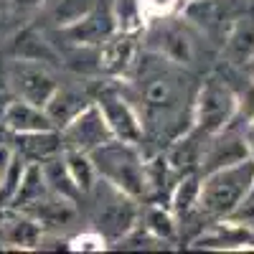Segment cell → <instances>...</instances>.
<instances>
[{"label": "cell", "mask_w": 254, "mask_h": 254, "mask_svg": "<svg viewBox=\"0 0 254 254\" xmlns=\"http://www.w3.org/2000/svg\"><path fill=\"white\" fill-rule=\"evenodd\" d=\"M242 117H237L229 127H224L221 132L211 135L203 145V155H201V165H198V173H214L219 168H229V165H237L242 160L249 158V147L244 142V132H242Z\"/></svg>", "instance_id": "obj_9"}, {"label": "cell", "mask_w": 254, "mask_h": 254, "mask_svg": "<svg viewBox=\"0 0 254 254\" xmlns=\"http://www.w3.org/2000/svg\"><path fill=\"white\" fill-rule=\"evenodd\" d=\"M94 102L102 110L104 120H107L115 140L132 142V145H140L145 140L142 117L135 107V102L130 99V94H125L120 89L117 79L110 81V84H102V87L94 92Z\"/></svg>", "instance_id": "obj_6"}, {"label": "cell", "mask_w": 254, "mask_h": 254, "mask_svg": "<svg viewBox=\"0 0 254 254\" xmlns=\"http://www.w3.org/2000/svg\"><path fill=\"white\" fill-rule=\"evenodd\" d=\"M64 163H66L69 173H71V181L76 183L79 193L81 196H89L92 188L99 181V173H97V168L92 163V155L89 153H81V150H64Z\"/></svg>", "instance_id": "obj_27"}, {"label": "cell", "mask_w": 254, "mask_h": 254, "mask_svg": "<svg viewBox=\"0 0 254 254\" xmlns=\"http://www.w3.org/2000/svg\"><path fill=\"white\" fill-rule=\"evenodd\" d=\"M15 153L23 155L28 163H44L49 158H56L64 153V140L56 127L51 130H38V132H23L15 135Z\"/></svg>", "instance_id": "obj_19"}, {"label": "cell", "mask_w": 254, "mask_h": 254, "mask_svg": "<svg viewBox=\"0 0 254 254\" xmlns=\"http://www.w3.org/2000/svg\"><path fill=\"white\" fill-rule=\"evenodd\" d=\"M69 249L71 252H104L110 249V242L99 229H87L81 234H76L74 239H69Z\"/></svg>", "instance_id": "obj_29"}, {"label": "cell", "mask_w": 254, "mask_h": 254, "mask_svg": "<svg viewBox=\"0 0 254 254\" xmlns=\"http://www.w3.org/2000/svg\"><path fill=\"white\" fill-rule=\"evenodd\" d=\"M252 208H254V178H252V186H249V193H247V198H244V203L237 214H244V211H252Z\"/></svg>", "instance_id": "obj_35"}, {"label": "cell", "mask_w": 254, "mask_h": 254, "mask_svg": "<svg viewBox=\"0 0 254 254\" xmlns=\"http://www.w3.org/2000/svg\"><path fill=\"white\" fill-rule=\"evenodd\" d=\"M94 102V94L87 89H76V87H56L51 99L46 102V115L54 122L56 130H61L64 125H69L84 107H89Z\"/></svg>", "instance_id": "obj_18"}, {"label": "cell", "mask_w": 254, "mask_h": 254, "mask_svg": "<svg viewBox=\"0 0 254 254\" xmlns=\"http://www.w3.org/2000/svg\"><path fill=\"white\" fill-rule=\"evenodd\" d=\"M117 31V18L112 10V0L107 3H99L84 15L76 23L59 28V36L64 38L66 46H89V49H99L104 41Z\"/></svg>", "instance_id": "obj_10"}, {"label": "cell", "mask_w": 254, "mask_h": 254, "mask_svg": "<svg viewBox=\"0 0 254 254\" xmlns=\"http://www.w3.org/2000/svg\"><path fill=\"white\" fill-rule=\"evenodd\" d=\"M239 117V92L229 87L221 76H206L193 97V120L190 125L206 137L221 132Z\"/></svg>", "instance_id": "obj_4"}, {"label": "cell", "mask_w": 254, "mask_h": 254, "mask_svg": "<svg viewBox=\"0 0 254 254\" xmlns=\"http://www.w3.org/2000/svg\"><path fill=\"white\" fill-rule=\"evenodd\" d=\"M49 183L44 178V168L41 163H26V171L20 176V186L15 190V196L10 201L13 208H23V206H31L36 201H41L44 196H49Z\"/></svg>", "instance_id": "obj_25"}, {"label": "cell", "mask_w": 254, "mask_h": 254, "mask_svg": "<svg viewBox=\"0 0 254 254\" xmlns=\"http://www.w3.org/2000/svg\"><path fill=\"white\" fill-rule=\"evenodd\" d=\"M92 163L102 181L112 183L115 188L130 193L132 198L142 201L147 198L145 188V155L140 145L122 142V140H110L99 145L97 150L89 153Z\"/></svg>", "instance_id": "obj_3"}, {"label": "cell", "mask_w": 254, "mask_h": 254, "mask_svg": "<svg viewBox=\"0 0 254 254\" xmlns=\"http://www.w3.org/2000/svg\"><path fill=\"white\" fill-rule=\"evenodd\" d=\"M61 140H64V150H81V153H92L99 145L115 140L107 120H104L102 110L97 107V102H92L89 107H84L69 125L61 127Z\"/></svg>", "instance_id": "obj_8"}, {"label": "cell", "mask_w": 254, "mask_h": 254, "mask_svg": "<svg viewBox=\"0 0 254 254\" xmlns=\"http://www.w3.org/2000/svg\"><path fill=\"white\" fill-rule=\"evenodd\" d=\"M94 198V229H99L110 244H117L140 224V201L115 188L107 181H97L92 188Z\"/></svg>", "instance_id": "obj_5"}, {"label": "cell", "mask_w": 254, "mask_h": 254, "mask_svg": "<svg viewBox=\"0 0 254 254\" xmlns=\"http://www.w3.org/2000/svg\"><path fill=\"white\" fill-rule=\"evenodd\" d=\"M242 132H244V142L249 147V158H254V120L242 122Z\"/></svg>", "instance_id": "obj_33"}, {"label": "cell", "mask_w": 254, "mask_h": 254, "mask_svg": "<svg viewBox=\"0 0 254 254\" xmlns=\"http://www.w3.org/2000/svg\"><path fill=\"white\" fill-rule=\"evenodd\" d=\"M41 239L44 226L18 208L0 221V244L5 249H41Z\"/></svg>", "instance_id": "obj_15"}, {"label": "cell", "mask_w": 254, "mask_h": 254, "mask_svg": "<svg viewBox=\"0 0 254 254\" xmlns=\"http://www.w3.org/2000/svg\"><path fill=\"white\" fill-rule=\"evenodd\" d=\"M99 0H44L41 13L46 15V20L59 31L76 23L79 18H84Z\"/></svg>", "instance_id": "obj_23"}, {"label": "cell", "mask_w": 254, "mask_h": 254, "mask_svg": "<svg viewBox=\"0 0 254 254\" xmlns=\"http://www.w3.org/2000/svg\"><path fill=\"white\" fill-rule=\"evenodd\" d=\"M13 54H15V59L41 61V64H46V66H59L61 64V54L54 49L51 41H46V36L36 28H23L15 36Z\"/></svg>", "instance_id": "obj_21"}, {"label": "cell", "mask_w": 254, "mask_h": 254, "mask_svg": "<svg viewBox=\"0 0 254 254\" xmlns=\"http://www.w3.org/2000/svg\"><path fill=\"white\" fill-rule=\"evenodd\" d=\"M239 117L254 120V79H249L244 92H239Z\"/></svg>", "instance_id": "obj_30"}, {"label": "cell", "mask_w": 254, "mask_h": 254, "mask_svg": "<svg viewBox=\"0 0 254 254\" xmlns=\"http://www.w3.org/2000/svg\"><path fill=\"white\" fill-rule=\"evenodd\" d=\"M0 125L10 130L13 135H23V132H38V130H51L54 122L49 120L46 110L38 107V104H31L26 99L13 97L8 102V107L3 112V120Z\"/></svg>", "instance_id": "obj_16"}, {"label": "cell", "mask_w": 254, "mask_h": 254, "mask_svg": "<svg viewBox=\"0 0 254 254\" xmlns=\"http://www.w3.org/2000/svg\"><path fill=\"white\" fill-rule=\"evenodd\" d=\"M13 97H15V94H13V89H10L8 79H0V120H3V112H5L8 102H10Z\"/></svg>", "instance_id": "obj_32"}, {"label": "cell", "mask_w": 254, "mask_h": 254, "mask_svg": "<svg viewBox=\"0 0 254 254\" xmlns=\"http://www.w3.org/2000/svg\"><path fill=\"white\" fill-rule=\"evenodd\" d=\"M13 158H15V150H13V147L0 142V178L5 176V171H8L10 163H13Z\"/></svg>", "instance_id": "obj_31"}, {"label": "cell", "mask_w": 254, "mask_h": 254, "mask_svg": "<svg viewBox=\"0 0 254 254\" xmlns=\"http://www.w3.org/2000/svg\"><path fill=\"white\" fill-rule=\"evenodd\" d=\"M206 135H201L193 125L183 130L178 137H173L171 142L165 145V160L171 165V171L181 178L188 173H198V165H201V155H203V145H206Z\"/></svg>", "instance_id": "obj_14"}, {"label": "cell", "mask_w": 254, "mask_h": 254, "mask_svg": "<svg viewBox=\"0 0 254 254\" xmlns=\"http://www.w3.org/2000/svg\"><path fill=\"white\" fill-rule=\"evenodd\" d=\"M190 249H211V252H249L254 249V226L244 221L229 219H214L208 229L190 242Z\"/></svg>", "instance_id": "obj_12"}, {"label": "cell", "mask_w": 254, "mask_h": 254, "mask_svg": "<svg viewBox=\"0 0 254 254\" xmlns=\"http://www.w3.org/2000/svg\"><path fill=\"white\" fill-rule=\"evenodd\" d=\"M122 81L132 87L130 99L135 102V107L142 117L145 135L147 130H153L158 137L163 135L171 142L173 137H178L183 130L190 127L193 97L198 87L190 84V76L183 71V66L147 49L140 51L132 71Z\"/></svg>", "instance_id": "obj_1"}, {"label": "cell", "mask_w": 254, "mask_h": 254, "mask_svg": "<svg viewBox=\"0 0 254 254\" xmlns=\"http://www.w3.org/2000/svg\"><path fill=\"white\" fill-rule=\"evenodd\" d=\"M10 5L15 10H41L44 0H10Z\"/></svg>", "instance_id": "obj_34"}, {"label": "cell", "mask_w": 254, "mask_h": 254, "mask_svg": "<svg viewBox=\"0 0 254 254\" xmlns=\"http://www.w3.org/2000/svg\"><path fill=\"white\" fill-rule=\"evenodd\" d=\"M41 168H44V178L49 183V190L61 198H69V201H76L81 193H79V188L76 183L71 181V173H69V168L66 163H64V153L56 155V158H49L41 163Z\"/></svg>", "instance_id": "obj_26"}, {"label": "cell", "mask_w": 254, "mask_h": 254, "mask_svg": "<svg viewBox=\"0 0 254 254\" xmlns=\"http://www.w3.org/2000/svg\"><path fill=\"white\" fill-rule=\"evenodd\" d=\"M140 31H122L117 28L104 44L99 46V71L110 79H127L135 61L140 56Z\"/></svg>", "instance_id": "obj_11"}, {"label": "cell", "mask_w": 254, "mask_h": 254, "mask_svg": "<svg viewBox=\"0 0 254 254\" xmlns=\"http://www.w3.org/2000/svg\"><path fill=\"white\" fill-rule=\"evenodd\" d=\"M168 18L155 20V28L150 31V51L160 54L163 59L178 64V66H190L196 59V46L190 36L186 33V28L176 26V23H165Z\"/></svg>", "instance_id": "obj_13"}, {"label": "cell", "mask_w": 254, "mask_h": 254, "mask_svg": "<svg viewBox=\"0 0 254 254\" xmlns=\"http://www.w3.org/2000/svg\"><path fill=\"white\" fill-rule=\"evenodd\" d=\"M244 71H247V74H249V79H254V59H252V61H249V66H247V69H244Z\"/></svg>", "instance_id": "obj_36"}, {"label": "cell", "mask_w": 254, "mask_h": 254, "mask_svg": "<svg viewBox=\"0 0 254 254\" xmlns=\"http://www.w3.org/2000/svg\"><path fill=\"white\" fill-rule=\"evenodd\" d=\"M221 54L231 66H249V61L254 59V18H237L226 28Z\"/></svg>", "instance_id": "obj_17"}, {"label": "cell", "mask_w": 254, "mask_h": 254, "mask_svg": "<svg viewBox=\"0 0 254 254\" xmlns=\"http://www.w3.org/2000/svg\"><path fill=\"white\" fill-rule=\"evenodd\" d=\"M188 0H140V18L142 23H155V20L171 18L173 13H181Z\"/></svg>", "instance_id": "obj_28"}, {"label": "cell", "mask_w": 254, "mask_h": 254, "mask_svg": "<svg viewBox=\"0 0 254 254\" xmlns=\"http://www.w3.org/2000/svg\"><path fill=\"white\" fill-rule=\"evenodd\" d=\"M198 203H201V173L181 176L171 188V196H168V206L176 214V219L186 221L188 216H193L198 211Z\"/></svg>", "instance_id": "obj_22"}, {"label": "cell", "mask_w": 254, "mask_h": 254, "mask_svg": "<svg viewBox=\"0 0 254 254\" xmlns=\"http://www.w3.org/2000/svg\"><path fill=\"white\" fill-rule=\"evenodd\" d=\"M188 3H190V0H188ZM188 3H186V5H188Z\"/></svg>", "instance_id": "obj_37"}, {"label": "cell", "mask_w": 254, "mask_h": 254, "mask_svg": "<svg viewBox=\"0 0 254 254\" xmlns=\"http://www.w3.org/2000/svg\"><path fill=\"white\" fill-rule=\"evenodd\" d=\"M254 178V158H247L237 165L219 168L214 173L201 176V203L198 211L208 219L237 216L242 208L249 186Z\"/></svg>", "instance_id": "obj_2"}, {"label": "cell", "mask_w": 254, "mask_h": 254, "mask_svg": "<svg viewBox=\"0 0 254 254\" xmlns=\"http://www.w3.org/2000/svg\"><path fill=\"white\" fill-rule=\"evenodd\" d=\"M5 79L18 99H26L31 104H38V107H46V102L59 87L51 66H46L41 61H28V59L10 61Z\"/></svg>", "instance_id": "obj_7"}, {"label": "cell", "mask_w": 254, "mask_h": 254, "mask_svg": "<svg viewBox=\"0 0 254 254\" xmlns=\"http://www.w3.org/2000/svg\"><path fill=\"white\" fill-rule=\"evenodd\" d=\"M140 226L160 239L163 244H173L178 239V219L171 211V206H165L160 201H150L140 206Z\"/></svg>", "instance_id": "obj_20"}, {"label": "cell", "mask_w": 254, "mask_h": 254, "mask_svg": "<svg viewBox=\"0 0 254 254\" xmlns=\"http://www.w3.org/2000/svg\"><path fill=\"white\" fill-rule=\"evenodd\" d=\"M178 181V176L171 171L165 155L155 153L147 158L145 155V188H147V198L158 201L160 196H171V188Z\"/></svg>", "instance_id": "obj_24"}]
</instances>
